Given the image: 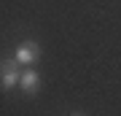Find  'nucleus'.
Wrapping results in <instances>:
<instances>
[{
    "instance_id": "nucleus-1",
    "label": "nucleus",
    "mask_w": 121,
    "mask_h": 116,
    "mask_svg": "<svg viewBox=\"0 0 121 116\" xmlns=\"http://www.w3.org/2000/svg\"><path fill=\"white\" fill-rule=\"evenodd\" d=\"M19 81H22L19 60L16 57L3 60V65H0V86H3V89H13V86H19Z\"/></svg>"
},
{
    "instance_id": "nucleus-2",
    "label": "nucleus",
    "mask_w": 121,
    "mask_h": 116,
    "mask_svg": "<svg viewBox=\"0 0 121 116\" xmlns=\"http://www.w3.org/2000/svg\"><path fill=\"white\" fill-rule=\"evenodd\" d=\"M13 57L19 60V65H27V68H30L32 62L40 60V46L35 41H24V43L16 46V54H13Z\"/></svg>"
},
{
    "instance_id": "nucleus-4",
    "label": "nucleus",
    "mask_w": 121,
    "mask_h": 116,
    "mask_svg": "<svg viewBox=\"0 0 121 116\" xmlns=\"http://www.w3.org/2000/svg\"><path fill=\"white\" fill-rule=\"evenodd\" d=\"M70 116H83V113H70Z\"/></svg>"
},
{
    "instance_id": "nucleus-3",
    "label": "nucleus",
    "mask_w": 121,
    "mask_h": 116,
    "mask_svg": "<svg viewBox=\"0 0 121 116\" xmlns=\"http://www.w3.org/2000/svg\"><path fill=\"white\" fill-rule=\"evenodd\" d=\"M19 86H22L27 95L38 92V86H40V73H38V70H32V68H24V70H22V81H19Z\"/></svg>"
}]
</instances>
